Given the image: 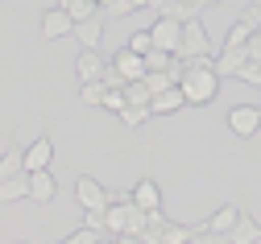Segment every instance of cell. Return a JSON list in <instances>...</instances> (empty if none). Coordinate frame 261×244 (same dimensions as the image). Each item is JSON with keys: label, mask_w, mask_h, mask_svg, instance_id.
I'll list each match as a JSON object with an SVG mask.
<instances>
[{"label": "cell", "mask_w": 261, "mask_h": 244, "mask_svg": "<svg viewBox=\"0 0 261 244\" xmlns=\"http://www.w3.org/2000/svg\"><path fill=\"white\" fill-rule=\"evenodd\" d=\"M104 95H108V83H79V103H87V108H104Z\"/></svg>", "instance_id": "cell-22"}, {"label": "cell", "mask_w": 261, "mask_h": 244, "mask_svg": "<svg viewBox=\"0 0 261 244\" xmlns=\"http://www.w3.org/2000/svg\"><path fill=\"white\" fill-rule=\"evenodd\" d=\"M75 33V17L67 13V9H46L42 17H38V38L42 42H58V38H71Z\"/></svg>", "instance_id": "cell-5"}, {"label": "cell", "mask_w": 261, "mask_h": 244, "mask_svg": "<svg viewBox=\"0 0 261 244\" xmlns=\"http://www.w3.org/2000/svg\"><path fill=\"white\" fill-rule=\"evenodd\" d=\"M108 66H112V75H116L120 83H137V79H145V75H149L145 54H133L128 46H120V50L108 58Z\"/></svg>", "instance_id": "cell-4"}, {"label": "cell", "mask_w": 261, "mask_h": 244, "mask_svg": "<svg viewBox=\"0 0 261 244\" xmlns=\"http://www.w3.org/2000/svg\"><path fill=\"white\" fill-rule=\"evenodd\" d=\"M128 199H133V203L141 207V211H149V215H158V211H162V186H158V178H149V174L133 182Z\"/></svg>", "instance_id": "cell-11"}, {"label": "cell", "mask_w": 261, "mask_h": 244, "mask_svg": "<svg viewBox=\"0 0 261 244\" xmlns=\"http://www.w3.org/2000/svg\"><path fill=\"white\" fill-rule=\"evenodd\" d=\"M29 199V174H17V178L0 182V203H25Z\"/></svg>", "instance_id": "cell-19"}, {"label": "cell", "mask_w": 261, "mask_h": 244, "mask_svg": "<svg viewBox=\"0 0 261 244\" xmlns=\"http://www.w3.org/2000/svg\"><path fill=\"white\" fill-rule=\"evenodd\" d=\"M237 21H245L249 29H261V9L253 5V0H241V13H237Z\"/></svg>", "instance_id": "cell-30"}, {"label": "cell", "mask_w": 261, "mask_h": 244, "mask_svg": "<svg viewBox=\"0 0 261 244\" xmlns=\"http://www.w3.org/2000/svg\"><path fill=\"white\" fill-rule=\"evenodd\" d=\"M100 244H116V240H108V236H104V240H100Z\"/></svg>", "instance_id": "cell-37"}, {"label": "cell", "mask_w": 261, "mask_h": 244, "mask_svg": "<svg viewBox=\"0 0 261 244\" xmlns=\"http://www.w3.org/2000/svg\"><path fill=\"white\" fill-rule=\"evenodd\" d=\"M228 240H232V244H257V240H261V224L245 211V215L237 220V228L228 232Z\"/></svg>", "instance_id": "cell-18"}, {"label": "cell", "mask_w": 261, "mask_h": 244, "mask_svg": "<svg viewBox=\"0 0 261 244\" xmlns=\"http://www.w3.org/2000/svg\"><path fill=\"white\" fill-rule=\"evenodd\" d=\"M124 46L133 50V54H149V50H153V33H149V29H137V33H133V38H128Z\"/></svg>", "instance_id": "cell-27"}, {"label": "cell", "mask_w": 261, "mask_h": 244, "mask_svg": "<svg viewBox=\"0 0 261 244\" xmlns=\"http://www.w3.org/2000/svg\"><path fill=\"white\" fill-rule=\"evenodd\" d=\"M153 0H108L104 5V13H108V21H116V17H128V13H137V9H149Z\"/></svg>", "instance_id": "cell-23"}, {"label": "cell", "mask_w": 261, "mask_h": 244, "mask_svg": "<svg viewBox=\"0 0 261 244\" xmlns=\"http://www.w3.org/2000/svg\"><path fill=\"white\" fill-rule=\"evenodd\" d=\"M50 166H54V137H50V132H38L34 141L25 145V174L50 170Z\"/></svg>", "instance_id": "cell-8"}, {"label": "cell", "mask_w": 261, "mask_h": 244, "mask_svg": "<svg viewBox=\"0 0 261 244\" xmlns=\"http://www.w3.org/2000/svg\"><path fill=\"white\" fill-rule=\"evenodd\" d=\"M153 112H149V103H124V112H120V120H124V128L128 132H137V128H145V120H149Z\"/></svg>", "instance_id": "cell-21"}, {"label": "cell", "mask_w": 261, "mask_h": 244, "mask_svg": "<svg viewBox=\"0 0 261 244\" xmlns=\"http://www.w3.org/2000/svg\"><path fill=\"white\" fill-rule=\"evenodd\" d=\"M108 75V58L100 54V50H79V58H75V79L79 83H100Z\"/></svg>", "instance_id": "cell-9"}, {"label": "cell", "mask_w": 261, "mask_h": 244, "mask_svg": "<svg viewBox=\"0 0 261 244\" xmlns=\"http://www.w3.org/2000/svg\"><path fill=\"white\" fill-rule=\"evenodd\" d=\"M178 58H182V62H191V58H216V54H212V38H207V29H203V21H199V17L182 25V46H178Z\"/></svg>", "instance_id": "cell-3"}, {"label": "cell", "mask_w": 261, "mask_h": 244, "mask_svg": "<svg viewBox=\"0 0 261 244\" xmlns=\"http://www.w3.org/2000/svg\"><path fill=\"white\" fill-rule=\"evenodd\" d=\"M128 203H133V199H116V203H108V236L128 232Z\"/></svg>", "instance_id": "cell-20"}, {"label": "cell", "mask_w": 261, "mask_h": 244, "mask_svg": "<svg viewBox=\"0 0 261 244\" xmlns=\"http://www.w3.org/2000/svg\"><path fill=\"white\" fill-rule=\"evenodd\" d=\"M182 108H187V95H182L178 83H170L166 91H158V95L149 99V112H153V116H174V112H182Z\"/></svg>", "instance_id": "cell-15"}, {"label": "cell", "mask_w": 261, "mask_h": 244, "mask_svg": "<svg viewBox=\"0 0 261 244\" xmlns=\"http://www.w3.org/2000/svg\"><path fill=\"white\" fill-rule=\"evenodd\" d=\"M224 124H228V132H232L237 141H253L261 132V103H232Z\"/></svg>", "instance_id": "cell-2"}, {"label": "cell", "mask_w": 261, "mask_h": 244, "mask_svg": "<svg viewBox=\"0 0 261 244\" xmlns=\"http://www.w3.org/2000/svg\"><path fill=\"white\" fill-rule=\"evenodd\" d=\"M91 5H100V9H104V5H108V0H91Z\"/></svg>", "instance_id": "cell-36"}, {"label": "cell", "mask_w": 261, "mask_h": 244, "mask_svg": "<svg viewBox=\"0 0 261 244\" xmlns=\"http://www.w3.org/2000/svg\"><path fill=\"white\" fill-rule=\"evenodd\" d=\"M195 244H232V240L220 236V232H199V236H195Z\"/></svg>", "instance_id": "cell-32"}, {"label": "cell", "mask_w": 261, "mask_h": 244, "mask_svg": "<svg viewBox=\"0 0 261 244\" xmlns=\"http://www.w3.org/2000/svg\"><path fill=\"white\" fill-rule=\"evenodd\" d=\"M237 79L261 91V58H253V62H245V66H241V75H237Z\"/></svg>", "instance_id": "cell-29"}, {"label": "cell", "mask_w": 261, "mask_h": 244, "mask_svg": "<svg viewBox=\"0 0 261 244\" xmlns=\"http://www.w3.org/2000/svg\"><path fill=\"white\" fill-rule=\"evenodd\" d=\"M245 62H253L245 46H224V50L216 54V75H220V79H237Z\"/></svg>", "instance_id": "cell-12"}, {"label": "cell", "mask_w": 261, "mask_h": 244, "mask_svg": "<svg viewBox=\"0 0 261 244\" xmlns=\"http://www.w3.org/2000/svg\"><path fill=\"white\" fill-rule=\"evenodd\" d=\"M220 75H216V58H191L182 62L178 87L187 95V108H207L212 99H220Z\"/></svg>", "instance_id": "cell-1"}, {"label": "cell", "mask_w": 261, "mask_h": 244, "mask_svg": "<svg viewBox=\"0 0 261 244\" xmlns=\"http://www.w3.org/2000/svg\"><path fill=\"white\" fill-rule=\"evenodd\" d=\"M195 5H203V9H207V5H220V0H195Z\"/></svg>", "instance_id": "cell-34"}, {"label": "cell", "mask_w": 261, "mask_h": 244, "mask_svg": "<svg viewBox=\"0 0 261 244\" xmlns=\"http://www.w3.org/2000/svg\"><path fill=\"white\" fill-rule=\"evenodd\" d=\"M253 33H257V29H249L245 21H232V25H228V38H224V46H245V42L253 38Z\"/></svg>", "instance_id": "cell-25"}, {"label": "cell", "mask_w": 261, "mask_h": 244, "mask_svg": "<svg viewBox=\"0 0 261 244\" xmlns=\"http://www.w3.org/2000/svg\"><path fill=\"white\" fill-rule=\"evenodd\" d=\"M241 215H245V207H241V203H220L216 211L203 220V228H207V232H220V236H228V232L237 228V220H241Z\"/></svg>", "instance_id": "cell-13"}, {"label": "cell", "mask_w": 261, "mask_h": 244, "mask_svg": "<svg viewBox=\"0 0 261 244\" xmlns=\"http://www.w3.org/2000/svg\"><path fill=\"white\" fill-rule=\"evenodd\" d=\"M75 199H79L83 211H95V207H108L112 203V191L100 178H91V174H79V178H75Z\"/></svg>", "instance_id": "cell-6"}, {"label": "cell", "mask_w": 261, "mask_h": 244, "mask_svg": "<svg viewBox=\"0 0 261 244\" xmlns=\"http://www.w3.org/2000/svg\"><path fill=\"white\" fill-rule=\"evenodd\" d=\"M149 9H153L158 17H174V21H182V25L203 13V5H195V0H153Z\"/></svg>", "instance_id": "cell-14"}, {"label": "cell", "mask_w": 261, "mask_h": 244, "mask_svg": "<svg viewBox=\"0 0 261 244\" xmlns=\"http://www.w3.org/2000/svg\"><path fill=\"white\" fill-rule=\"evenodd\" d=\"M124 99H128V103H149L153 91L145 87V79H137V83H124Z\"/></svg>", "instance_id": "cell-26"}, {"label": "cell", "mask_w": 261, "mask_h": 244, "mask_svg": "<svg viewBox=\"0 0 261 244\" xmlns=\"http://www.w3.org/2000/svg\"><path fill=\"white\" fill-rule=\"evenodd\" d=\"M0 13H5V5H0Z\"/></svg>", "instance_id": "cell-38"}, {"label": "cell", "mask_w": 261, "mask_h": 244, "mask_svg": "<svg viewBox=\"0 0 261 244\" xmlns=\"http://www.w3.org/2000/svg\"><path fill=\"white\" fill-rule=\"evenodd\" d=\"M54 195H58V182H54L50 170H34L29 174V203L46 207V203H54Z\"/></svg>", "instance_id": "cell-16"}, {"label": "cell", "mask_w": 261, "mask_h": 244, "mask_svg": "<svg viewBox=\"0 0 261 244\" xmlns=\"http://www.w3.org/2000/svg\"><path fill=\"white\" fill-rule=\"evenodd\" d=\"M67 5H71V0H58V9H67Z\"/></svg>", "instance_id": "cell-35"}, {"label": "cell", "mask_w": 261, "mask_h": 244, "mask_svg": "<svg viewBox=\"0 0 261 244\" xmlns=\"http://www.w3.org/2000/svg\"><path fill=\"white\" fill-rule=\"evenodd\" d=\"M67 13L75 17V25L79 21H87V17H95V13H100V5H91V0H71V5H67Z\"/></svg>", "instance_id": "cell-28"}, {"label": "cell", "mask_w": 261, "mask_h": 244, "mask_svg": "<svg viewBox=\"0 0 261 244\" xmlns=\"http://www.w3.org/2000/svg\"><path fill=\"white\" fill-rule=\"evenodd\" d=\"M100 240H104L100 232H91V228H83V224H79L75 232H67V236H62L58 244H100Z\"/></svg>", "instance_id": "cell-24"}, {"label": "cell", "mask_w": 261, "mask_h": 244, "mask_svg": "<svg viewBox=\"0 0 261 244\" xmlns=\"http://www.w3.org/2000/svg\"><path fill=\"white\" fill-rule=\"evenodd\" d=\"M17 174H25V145L17 141V137H9L5 153H0V182H5V178H17Z\"/></svg>", "instance_id": "cell-17"}, {"label": "cell", "mask_w": 261, "mask_h": 244, "mask_svg": "<svg viewBox=\"0 0 261 244\" xmlns=\"http://www.w3.org/2000/svg\"><path fill=\"white\" fill-rule=\"evenodd\" d=\"M124 103H128V99H124V87H108V95H104V108L120 116V112H124Z\"/></svg>", "instance_id": "cell-31"}, {"label": "cell", "mask_w": 261, "mask_h": 244, "mask_svg": "<svg viewBox=\"0 0 261 244\" xmlns=\"http://www.w3.org/2000/svg\"><path fill=\"white\" fill-rule=\"evenodd\" d=\"M149 33H153V50L178 54V46H182V21H174V17H158V21L149 25Z\"/></svg>", "instance_id": "cell-7"}, {"label": "cell", "mask_w": 261, "mask_h": 244, "mask_svg": "<svg viewBox=\"0 0 261 244\" xmlns=\"http://www.w3.org/2000/svg\"><path fill=\"white\" fill-rule=\"evenodd\" d=\"M257 38H261V29H257Z\"/></svg>", "instance_id": "cell-39"}, {"label": "cell", "mask_w": 261, "mask_h": 244, "mask_svg": "<svg viewBox=\"0 0 261 244\" xmlns=\"http://www.w3.org/2000/svg\"><path fill=\"white\" fill-rule=\"evenodd\" d=\"M104 25H108V13L100 9V13H95V17H87V21H79L75 25V33H71V38L83 46V50H100V42H104Z\"/></svg>", "instance_id": "cell-10"}, {"label": "cell", "mask_w": 261, "mask_h": 244, "mask_svg": "<svg viewBox=\"0 0 261 244\" xmlns=\"http://www.w3.org/2000/svg\"><path fill=\"white\" fill-rule=\"evenodd\" d=\"M245 50H249V58H261V38H257V33L245 42Z\"/></svg>", "instance_id": "cell-33"}]
</instances>
